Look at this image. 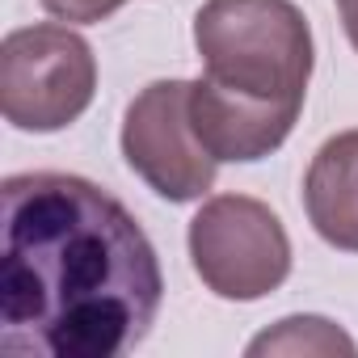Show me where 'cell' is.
<instances>
[{
  "mask_svg": "<svg viewBox=\"0 0 358 358\" xmlns=\"http://www.w3.org/2000/svg\"><path fill=\"white\" fill-rule=\"evenodd\" d=\"M0 249V345L26 358H118L160 312L164 274L139 220L76 173H13Z\"/></svg>",
  "mask_w": 358,
  "mask_h": 358,
  "instance_id": "cell-1",
  "label": "cell"
},
{
  "mask_svg": "<svg viewBox=\"0 0 358 358\" xmlns=\"http://www.w3.org/2000/svg\"><path fill=\"white\" fill-rule=\"evenodd\" d=\"M303 211L324 245L358 253V131H341L316 148L303 177Z\"/></svg>",
  "mask_w": 358,
  "mask_h": 358,
  "instance_id": "cell-7",
  "label": "cell"
},
{
  "mask_svg": "<svg viewBox=\"0 0 358 358\" xmlns=\"http://www.w3.org/2000/svg\"><path fill=\"white\" fill-rule=\"evenodd\" d=\"M38 5L55 17V22H68V26H93V22H106L114 17L127 0H38Z\"/></svg>",
  "mask_w": 358,
  "mask_h": 358,
  "instance_id": "cell-9",
  "label": "cell"
},
{
  "mask_svg": "<svg viewBox=\"0 0 358 358\" xmlns=\"http://www.w3.org/2000/svg\"><path fill=\"white\" fill-rule=\"evenodd\" d=\"M97 93L93 47L55 22L22 26L0 43V110L17 131L51 135L72 127Z\"/></svg>",
  "mask_w": 358,
  "mask_h": 358,
  "instance_id": "cell-3",
  "label": "cell"
},
{
  "mask_svg": "<svg viewBox=\"0 0 358 358\" xmlns=\"http://www.w3.org/2000/svg\"><path fill=\"white\" fill-rule=\"evenodd\" d=\"M190 262L203 287L232 303L278 291L291 274V236L282 220L249 194H215L190 220Z\"/></svg>",
  "mask_w": 358,
  "mask_h": 358,
  "instance_id": "cell-4",
  "label": "cell"
},
{
  "mask_svg": "<svg viewBox=\"0 0 358 358\" xmlns=\"http://www.w3.org/2000/svg\"><path fill=\"white\" fill-rule=\"evenodd\" d=\"M203 76L270 106L303 110L316 47L291 0H207L194 17Z\"/></svg>",
  "mask_w": 358,
  "mask_h": 358,
  "instance_id": "cell-2",
  "label": "cell"
},
{
  "mask_svg": "<svg viewBox=\"0 0 358 358\" xmlns=\"http://www.w3.org/2000/svg\"><path fill=\"white\" fill-rule=\"evenodd\" d=\"M249 354H358L354 337L324 316H287L249 341Z\"/></svg>",
  "mask_w": 358,
  "mask_h": 358,
  "instance_id": "cell-8",
  "label": "cell"
},
{
  "mask_svg": "<svg viewBox=\"0 0 358 358\" xmlns=\"http://www.w3.org/2000/svg\"><path fill=\"white\" fill-rule=\"evenodd\" d=\"M122 156L139 182L169 199L194 203L215 186L220 160L190 127V80H152L122 114Z\"/></svg>",
  "mask_w": 358,
  "mask_h": 358,
  "instance_id": "cell-5",
  "label": "cell"
},
{
  "mask_svg": "<svg viewBox=\"0 0 358 358\" xmlns=\"http://www.w3.org/2000/svg\"><path fill=\"white\" fill-rule=\"evenodd\" d=\"M299 110L270 106L257 97H241L207 76L190 80V127L199 143L220 164H249L278 152L295 127Z\"/></svg>",
  "mask_w": 358,
  "mask_h": 358,
  "instance_id": "cell-6",
  "label": "cell"
},
{
  "mask_svg": "<svg viewBox=\"0 0 358 358\" xmlns=\"http://www.w3.org/2000/svg\"><path fill=\"white\" fill-rule=\"evenodd\" d=\"M337 17H341V30H345L350 47L358 51V0H337Z\"/></svg>",
  "mask_w": 358,
  "mask_h": 358,
  "instance_id": "cell-10",
  "label": "cell"
}]
</instances>
